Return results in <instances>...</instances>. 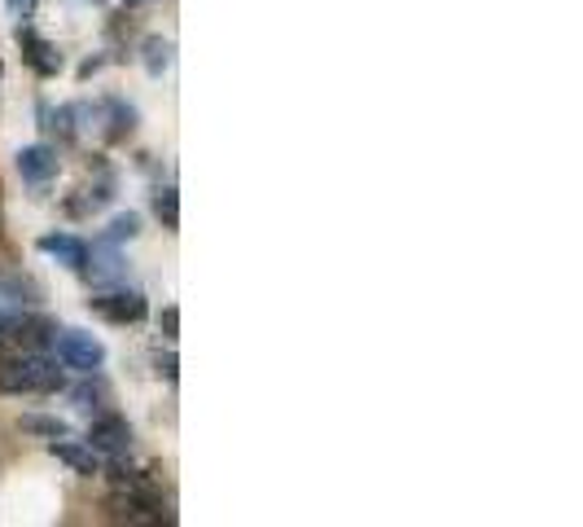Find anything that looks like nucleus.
Segmentation results:
<instances>
[{
    "label": "nucleus",
    "mask_w": 583,
    "mask_h": 527,
    "mask_svg": "<svg viewBox=\"0 0 583 527\" xmlns=\"http://www.w3.org/2000/svg\"><path fill=\"white\" fill-rule=\"evenodd\" d=\"M48 453L62 462V466H70L75 475H101V453L84 440H70V436H57V440H48Z\"/></svg>",
    "instance_id": "nucleus-6"
},
{
    "label": "nucleus",
    "mask_w": 583,
    "mask_h": 527,
    "mask_svg": "<svg viewBox=\"0 0 583 527\" xmlns=\"http://www.w3.org/2000/svg\"><path fill=\"white\" fill-rule=\"evenodd\" d=\"M18 48H22V62H26L35 75L53 79V75L62 70V53H57L40 31H31V26H22V22H18Z\"/></svg>",
    "instance_id": "nucleus-5"
},
{
    "label": "nucleus",
    "mask_w": 583,
    "mask_h": 527,
    "mask_svg": "<svg viewBox=\"0 0 583 527\" xmlns=\"http://www.w3.org/2000/svg\"><path fill=\"white\" fill-rule=\"evenodd\" d=\"M154 211H158V220H163L167 229L180 224V198H176L172 185H167V189H154Z\"/></svg>",
    "instance_id": "nucleus-13"
},
{
    "label": "nucleus",
    "mask_w": 583,
    "mask_h": 527,
    "mask_svg": "<svg viewBox=\"0 0 583 527\" xmlns=\"http://www.w3.org/2000/svg\"><path fill=\"white\" fill-rule=\"evenodd\" d=\"M9 9H13V18L22 22V18H31V9H35V0H9Z\"/></svg>",
    "instance_id": "nucleus-18"
},
{
    "label": "nucleus",
    "mask_w": 583,
    "mask_h": 527,
    "mask_svg": "<svg viewBox=\"0 0 583 527\" xmlns=\"http://www.w3.org/2000/svg\"><path fill=\"white\" fill-rule=\"evenodd\" d=\"M88 378H92V383H84V387H75V392H70V396H75V400H79V409H88V414H92V409H97V414H101V405H106V400H110V392H106V383H101V378H97V374H88Z\"/></svg>",
    "instance_id": "nucleus-12"
},
{
    "label": "nucleus",
    "mask_w": 583,
    "mask_h": 527,
    "mask_svg": "<svg viewBox=\"0 0 583 527\" xmlns=\"http://www.w3.org/2000/svg\"><path fill=\"white\" fill-rule=\"evenodd\" d=\"M128 4H150V0H128Z\"/></svg>",
    "instance_id": "nucleus-19"
},
{
    "label": "nucleus",
    "mask_w": 583,
    "mask_h": 527,
    "mask_svg": "<svg viewBox=\"0 0 583 527\" xmlns=\"http://www.w3.org/2000/svg\"><path fill=\"white\" fill-rule=\"evenodd\" d=\"M132 427H128V418H119V414H97L92 418V427H88V444L101 453V458H128L132 453Z\"/></svg>",
    "instance_id": "nucleus-4"
},
{
    "label": "nucleus",
    "mask_w": 583,
    "mask_h": 527,
    "mask_svg": "<svg viewBox=\"0 0 583 527\" xmlns=\"http://www.w3.org/2000/svg\"><path fill=\"white\" fill-rule=\"evenodd\" d=\"M101 114H106V141H123L136 128V110L123 97H106L101 101Z\"/></svg>",
    "instance_id": "nucleus-9"
},
{
    "label": "nucleus",
    "mask_w": 583,
    "mask_h": 527,
    "mask_svg": "<svg viewBox=\"0 0 583 527\" xmlns=\"http://www.w3.org/2000/svg\"><path fill=\"white\" fill-rule=\"evenodd\" d=\"M167 66H172V40L150 35V40H145V70H150V75H163Z\"/></svg>",
    "instance_id": "nucleus-11"
},
{
    "label": "nucleus",
    "mask_w": 583,
    "mask_h": 527,
    "mask_svg": "<svg viewBox=\"0 0 583 527\" xmlns=\"http://www.w3.org/2000/svg\"><path fill=\"white\" fill-rule=\"evenodd\" d=\"M176 326H180V312H176V308H167V312L158 317V330H163L167 339H176Z\"/></svg>",
    "instance_id": "nucleus-17"
},
{
    "label": "nucleus",
    "mask_w": 583,
    "mask_h": 527,
    "mask_svg": "<svg viewBox=\"0 0 583 527\" xmlns=\"http://www.w3.org/2000/svg\"><path fill=\"white\" fill-rule=\"evenodd\" d=\"M40 251L53 255L57 264H66V268L79 273V277H84V268H88V246H84L75 233H62V229H57V233H44V238H40Z\"/></svg>",
    "instance_id": "nucleus-7"
},
{
    "label": "nucleus",
    "mask_w": 583,
    "mask_h": 527,
    "mask_svg": "<svg viewBox=\"0 0 583 527\" xmlns=\"http://www.w3.org/2000/svg\"><path fill=\"white\" fill-rule=\"evenodd\" d=\"M53 352H57V361L66 370H75L84 378L101 374V365H106V348L88 330H53Z\"/></svg>",
    "instance_id": "nucleus-2"
},
{
    "label": "nucleus",
    "mask_w": 583,
    "mask_h": 527,
    "mask_svg": "<svg viewBox=\"0 0 583 527\" xmlns=\"http://www.w3.org/2000/svg\"><path fill=\"white\" fill-rule=\"evenodd\" d=\"M18 176H22L26 185L53 180V176H57V150H48V145H26V150H18Z\"/></svg>",
    "instance_id": "nucleus-8"
},
{
    "label": "nucleus",
    "mask_w": 583,
    "mask_h": 527,
    "mask_svg": "<svg viewBox=\"0 0 583 527\" xmlns=\"http://www.w3.org/2000/svg\"><path fill=\"white\" fill-rule=\"evenodd\" d=\"M154 365H158V378L176 383V374H180V370H176V356H172V352H158V356H154Z\"/></svg>",
    "instance_id": "nucleus-16"
},
{
    "label": "nucleus",
    "mask_w": 583,
    "mask_h": 527,
    "mask_svg": "<svg viewBox=\"0 0 583 527\" xmlns=\"http://www.w3.org/2000/svg\"><path fill=\"white\" fill-rule=\"evenodd\" d=\"M44 128L57 132L62 141H75V106H57V110H44Z\"/></svg>",
    "instance_id": "nucleus-14"
},
{
    "label": "nucleus",
    "mask_w": 583,
    "mask_h": 527,
    "mask_svg": "<svg viewBox=\"0 0 583 527\" xmlns=\"http://www.w3.org/2000/svg\"><path fill=\"white\" fill-rule=\"evenodd\" d=\"M88 308L101 317V321H114V326H132V321H145L150 317V304L141 290H128V286H101Z\"/></svg>",
    "instance_id": "nucleus-3"
},
{
    "label": "nucleus",
    "mask_w": 583,
    "mask_h": 527,
    "mask_svg": "<svg viewBox=\"0 0 583 527\" xmlns=\"http://www.w3.org/2000/svg\"><path fill=\"white\" fill-rule=\"evenodd\" d=\"M66 392V365L44 352L0 356V396H53Z\"/></svg>",
    "instance_id": "nucleus-1"
},
{
    "label": "nucleus",
    "mask_w": 583,
    "mask_h": 527,
    "mask_svg": "<svg viewBox=\"0 0 583 527\" xmlns=\"http://www.w3.org/2000/svg\"><path fill=\"white\" fill-rule=\"evenodd\" d=\"M136 233H141V216H136V211H123V216H114V220H110L106 242H114V246H119V242H132Z\"/></svg>",
    "instance_id": "nucleus-15"
},
{
    "label": "nucleus",
    "mask_w": 583,
    "mask_h": 527,
    "mask_svg": "<svg viewBox=\"0 0 583 527\" xmlns=\"http://www.w3.org/2000/svg\"><path fill=\"white\" fill-rule=\"evenodd\" d=\"M22 431H31V436H44V440H57V436H70V427L62 422V418H48V414H26L22 422H18Z\"/></svg>",
    "instance_id": "nucleus-10"
}]
</instances>
